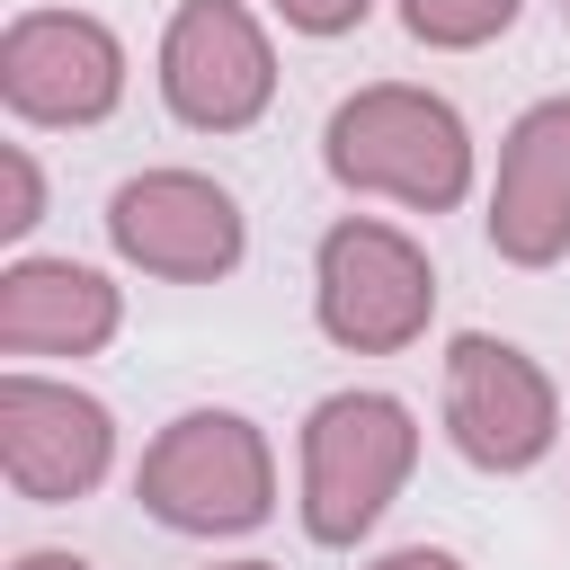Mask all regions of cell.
<instances>
[{"mask_svg": "<svg viewBox=\"0 0 570 570\" xmlns=\"http://www.w3.org/2000/svg\"><path fill=\"white\" fill-rule=\"evenodd\" d=\"M401 27L436 53H463V45H490L517 27V0H401Z\"/></svg>", "mask_w": 570, "mask_h": 570, "instance_id": "cell-12", "label": "cell"}, {"mask_svg": "<svg viewBox=\"0 0 570 570\" xmlns=\"http://www.w3.org/2000/svg\"><path fill=\"white\" fill-rule=\"evenodd\" d=\"M312 303H321V330H330L338 347L392 356V347H410V338L428 330V312H436V267H428V249H419L410 232L347 214V223L321 232Z\"/></svg>", "mask_w": 570, "mask_h": 570, "instance_id": "cell-4", "label": "cell"}, {"mask_svg": "<svg viewBox=\"0 0 570 570\" xmlns=\"http://www.w3.org/2000/svg\"><path fill=\"white\" fill-rule=\"evenodd\" d=\"M160 98L196 134H240L276 98V53L240 0H178L160 36Z\"/></svg>", "mask_w": 570, "mask_h": 570, "instance_id": "cell-5", "label": "cell"}, {"mask_svg": "<svg viewBox=\"0 0 570 570\" xmlns=\"http://www.w3.org/2000/svg\"><path fill=\"white\" fill-rule=\"evenodd\" d=\"M419 463V428L392 392H330L303 419V534L312 543H356L374 517L401 499Z\"/></svg>", "mask_w": 570, "mask_h": 570, "instance_id": "cell-2", "label": "cell"}, {"mask_svg": "<svg viewBox=\"0 0 570 570\" xmlns=\"http://www.w3.org/2000/svg\"><path fill=\"white\" fill-rule=\"evenodd\" d=\"M134 499L178 534H249L276 508L267 436L240 410H187L151 436V454L134 472Z\"/></svg>", "mask_w": 570, "mask_h": 570, "instance_id": "cell-3", "label": "cell"}, {"mask_svg": "<svg viewBox=\"0 0 570 570\" xmlns=\"http://www.w3.org/2000/svg\"><path fill=\"white\" fill-rule=\"evenodd\" d=\"M490 249L517 267H552L570 249V98H543L508 125L490 187Z\"/></svg>", "mask_w": 570, "mask_h": 570, "instance_id": "cell-10", "label": "cell"}, {"mask_svg": "<svg viewBox=\"0 0 570 570\" xmlns=\"http://www.w3.org/2000/svg\"><path fill=\"white\" fill-rule=\"evenodd\" d=\"M0 98L27 125H98L125 98V45L80 9H27L0 36Z\"/></svg>", "mask_w": 570, "mask_h": 570, "instance_id": "cell-8", "label": "cell"}, {"mask_svg": "<svg viewBox=\"0 0 570 570\" xmlns=\"http://www.w3.org/2000/svg\"><path fill=\"white\" fill-rule=\"evenodd\" d=\"M321 160H330L338 187L392 196V205H419V214H445V205L472 187V134H463V116H454L436 89H410V80L356 89V98L330 116Z\"/></svg>", "mask_w": 570, "mask_h": 570, "instance_id": "cell-1", "label": "cell"}, {"mask_svg": "<svg viewBox=\"0 0 570 570\" xmlns=\"http://www.w3.org/2000/svg\"><path fill=\"white\" fill-rule=\"evenodd\" d=\"M36 223H45V178H36V160L9 142V151H0V232L18 240V232H36Z\"/></svg>", "mask_w": 570, "mask_h": 570, "instance_id": "cell-13", "label": "cell"}, {"mask_svg": "<svg viewBox=\"0 0 570 570\" xmlns=\"http://www.w3.org/2000/svg\"><path fill=\"white\" fill-rule=\"evenodd\" d=\"M107 240L142 267V276H178V285H205V276H232L240 267V205L232 187L196 178V169H142L107 196Z\"/></svg>", "mask_w": 570, "mask_h": 570, "instance_id": "cell-7", "label": "cell"}, {"mask_svg": "<svg viewBox=\"0 0 570 570\" xmlns=\"http://www.w3.org/2000/svg\"><path fill=\"white\" fill-rule=\"evenodd\" d=\"M18 570H89V561H80V552H27Z\"/></svg>", "mask_w": 570, "mask_h": 570, "instance_id": "cell-16", "label": "cell"}, {"mask_svg": "<svg viewBox=\"0 0 570 570\" xmlns=\"http://www.w3.org/2000/svg\"><path fill=\"white\" fill-rule=\"evenodd\" d=\"M374 570H463L454 552H436V543H401V552H383Z\"/></svg>", "mask_w": 570, "mask_h": 570, "instance_id": "cell-15", "label": "cell"}, {"mask_svg": "<svg viewBox=\"0 0 570 570\" xmlns=\"http://www.w3.org/2000/svg\"><path fill=\"white\" fill-rule=\"evenodd\" d=\"M0 463H9L18 499L62 508V499H80V490L107 481V463H116V419H107V401H89V392H71V383L0 374Z\"/></svg>", "mask_w": 570, "mask_h": 570, "instance_id": "cell-9", "label": "cell"}, {"mask_svg": "<svg viewBox=\"0 0 570 570\" xmlns=\"http://www.w3.org/2000/svg\"><path fill=\"white\" fill-rule=\"evenodd\" d=\"M116 338V285L80 258H18L0 276V347L9 356H89Z\"/></svg>", "mask_w": 570, "mask_h": 570, "instance_id": "cell-11", "label": "cell"}, {"mask_svg": "<svg viewBox=\"0 0 570 570\" xmlns=\"http://www.w3.org/2000/svg\"><path fill=\"white\" fill-rule=\"evenodd\" d=\"M223 570H276V561H223Z\"/></svg>", "mask_w": 570, "mask_h": 570, "instance_id": "cell-17", "label": "cell"}, {"mask_svg": "<svg viewBox=\"0 0 570 570\" xmlns=\"http://www.w3.org/2000/svg\"><path fill=\"white\" fill-rule=\"evenodd\" d=\"M445 428L463 445V463L481 472H525L552 454V428H561V401L543 383V365L490 330H463L445 347Z\"/></svg>", "mask_w": 570, "mask_h": 570, "instance_id": "cell-6", "label": "cell"}, {"mask_svg": "<svg viewBox=\"0 0 570 570\" xmlns=\"http://www.w3.org/2000/svg\"><path fill=\"white\" fill-rule=\"evenodd\" d=\"M285 9V27H303V36H347L356 18H365V0H276Z\"/></svg>", "mask_w": 570, "mask_h": 570, "instance_id": "cell-14", "label": "cell"}]
</instances>
